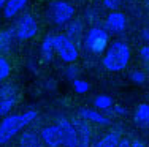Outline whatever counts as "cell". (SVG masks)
Masks as SVG:
<instances>
[{"label":"cell","instance_id":"cell-1","mask_svg":"<svg viewBox=\"0 0 149 147\" xmlns=\"http://www.w3.org/2000/svg\"><path fill=\"white\" fill-rule=\"evenodd\" d=\"M130 57H132V51L130 46L125 41L116 40L113 43H109L108 49L105 51L102 63L108 71L111 73H119L122 70H125L130 63Z\"/></svg>","mask_w":149,"mask_h":147},{"label":"cell","instance_id":"cell-2","mask_svg":"<svg viewBox=\"0 0 149 147\" xmlns=\"http://www.w3.org/2000/svg\"><path fill=\"white\" fill-rule=\"evenodd\" d=\"M37 111L29 109L22 114H10L0 122V146L6 144L8 141H11V138L24 130L26 127H29L32 122L37 119Z\"/></svg>","mask_w":149,"mask_h":147},{"label":"cell","instance_id":"cell-3","mask_svg":"<svg viewBox=\"0 0 149 147\" xmlns=\"http://www.w3.org/2000/svg\"><path fill=\"white\" fill-rule=\"evenodd\" d=\"M109 46V33L102 27H91L84 37V49L94 55H102Z\"/></svg>","mask_w":149,"mask_h":147},{"label":"cell","instance_id":"cell-4","mask_svg":"<svg viewBox=\"0 0 149 147\" xmlns=\"http://www.w3.org/2000/svg\"><path fill=\"white\" fill-rule=\"evenodd\" d=\"M48 16L56 26H65L72 22L74 16V6L67 0H56L49 5Z\"/></svg>","mask_w":149,"mask_h":147},{"label":"cell","instance_id":"cell-5","mask_svg":"<svg viewBox=\"0 0 149 147\" xmlns=\"http://www.w3.org/2000/svg\"><path fill=\"white\" fill-rule=\"evenodd\" d=\"M54 49L56 54L60 57V60L65 62V63L73 65L79 57L78 46L67 35H54Z\"/></svg>","mask_w":149,"mask_h":147},{"label":"cell","instance_id":"cell-6","mask_svg":"<svg viewBox=\"0 0 149 147\" xmlns=\"http://www.w3.org/2000/svg\"><path fill=\"white\" fill-rule=\"evenodd\" d=\"M15 32H16V38L21 41L33 38L38 32V24H37V21H35V17L32 14H29V13L22 14L19 17V21H17L16 27H15Z\"/></svg>","mask_w":149,"mask_h":147},{"label":"cell","instance_id":"cell-7","mask_svg":"<svg viewBox=\"0 0 149 147\" xmlns=\"http://www.w3.org/2000/svg\"><path fill=\"white\" fill-rule=\"evenodd\" d=\"M74 133H76V147H91V138H92V128L89 122L78 117L72 122Z\"/></svg>","mask_w":149,"mask_h":147},{"label":"cell","instance_id":"cell-8","mask_svg":"<svg viewBox=\"0 0 149 147\" xmlns=\"http://www.w3.org/2000/svg\"><path fill=\"white\" fill-rule=\"evenodd\" d=\"M56 125L59 127L62 135V147H76V133L72 125V122L65 117H59Z\"/></svg>","mask_w":149,"mask_h":147},{"label":"cell","instance_id":"cell-9","mask_svg":"<svg viewBox=\"0 0 149 147\" xmlns=\"http://www.w3.org/2000/svg\"><path fill=\"white\" fill-rule=\"evenodd\" d=\"M40 139L45 147H62V135L56 124L45 127L40 133Z\"/></svg>","mask_w":149,"mask_h":147},{"label":"cell","instance_id":"cell-10","mask_svg":"<svg viewBox=\"0 0 149 147\" xmlns=\"http://www.w3.org/2000/svg\"><path fill=\"white\" fill-rule=\"evenodd\" d=\"M127 27V17L120 11H111L106 16V29L111 33H122Z\"/></svg>","mask_w":149,"mask_h":147},{"label":"cell","instance_id":"cell-11","mask_svg":"<svg viewBox=\"0 0 149 147\" xmlns=\"http://www.w3.org/2000/svg\"><path fill=\"white\" fill-rule=\"evenodd\" d=\"M27 2H29V0H8V2H6V5L3 6V10H2L3 17H5V19H8V21L15 19V17L19 14L24 8H26Z\"/></svg>","mask_w":149,"mask_h":147},{"label":"cell","instance_id":"cell-12","mask_svg":"<svg viewBox=\"0 0 149 147\" xmlns=\"http://www.w3.org/2000/svg\"><path fill=\"white\" fill-rule=\"evenodd\" d=\"M79 117L84 119L87 122H94V124H98V125H109L111 120L108 119V115L102 114L100 111L97 109H87V108H83L79 109Z\"/></svg>","mask_w":149,"mask_h":147},{"label":"cell","instance_id":"cell-13","mask_svg":"<svg viewBox=\"0 0 149 147\" xmlns=\"http://www.w3.org/2000/svg\"><path fill=\"white\" fill-rule=\"evenodd\" d=\"M16 32L15 29H5L0 30V55L5 57V54H8L11 51V46L15 43Z\"/></svg>","mask_w":149,"mask_h":147},{"label":"cell","instance_id":"cell-14","mask_svg":"<svg viewBox=\"0 0 149 147\" xmlns=\"http://www.w3.org/2000/svg\"><path fill=\"white\" fill-rule=\"evenodd\" d=\"M120 139H122L120 131H109V133H106L103 138L95 141L91 147H118Z\"/></svg>","mask_w":149,"mask_h":147},{"label":"cell","instance_id":"cell-15","mask_svg":"<svg viewBox=\"0 0 149 147\" xmlns=\"http://www.w3.org/2000/svg\"><path fill=\"white\" fill-rule=\"evenodd\" d=\"M135 124L140 127H149V104L148 103H141L136 106L133 114Z\"/></svg>","mask_w":149,"mask_h":147},{"label":"cell","instance_id":"cell-16","mask_svg":"<svg viewBox=\"0 0 149 147\" xmlns=\"http://www.w3.org/2000/svg\"><path fill=\"white\" fill-rule=\"evenodd\" d=\"M56 54V49H54V35H46L41 41V55L46 62H52Z\"/></svg>","mask_w":149,"mask_h":147},{"label":"cell","instance_id":"cell-17","mask_svg":"<svg viewBox=\"0 0 149 147\" xmlns=\"http://www.w3.org/2000/svg\"><path fill=\"white\" fill-rule=\"evenodd\" d=\"M19 147H45L41 139L32 131H24L19 138Z\"/></svg>","mask_w":149,"mask_h":147},{"label":"cell","instance_id":"cell-18","mask_svg":"<svg viewBox=\"0 0 149 147\" xmlns=\"http://www.w3.org/2000/svg\"><path fill=\"white\" fill-rule=\"evenodd\" d=\"M81 35H83V24H81L79 21H72V22H68V26H67V37H68L74 44L79 43Z\"/></svg>","mask_w":149,"mask_h":147},{"label":"cell","instance_id":"cell-19","mask_svg":"<svg viewBox=\"0 0 149 147\" xmlns=\"http://www.w3.org/2000/svg\"><path fill=\"white\" fill-rule=\"evenodd\" d=\"M94 106L97 111H109L113 109V98L109 95H97L94 98Z\"/></svg>","mask_w":149,"mask_h":147},{"label":"cell","instance_id":"cell-20","mask_svg":"<svg viewBox=\"0 0 149 147\" xmlns=\"http://www.w3.org/2000/svg\"><path fill=\"white\" fill-rule=\"evenodd\" d=\"M17 98H19V97L0 100V117H6V115H10L11 109L16 106V103H17Z\"/></svg>","mask_w":149,"mask_h":147},{"label":"cell","instance_id":"cell-21","mask_svg":"<svg viewBox=\"0 0 149 147\" xmlns=\"http://www.w3.org/2000/svg\"><path fill=\"white\" fill-rule=\"evenodd\" d=\"M19 97V90L13 84H6V86H0V100H6V98H15Z\"/></svg>","mask_w":149,"mask_h":147},{"label":"cell","instance_id":"cell-22","mask_svg":"<svg viewBox=\"0 0 149 147\" xmlns=\"http://www.w3.org/2000/svg\"><path fill=\"white\" fill-rule=\"evenodd\" d=\"M10 75H11V63L8 62L6 57L0 55V82L8 79Z\"/></svg>","mask_w":149,"mask_h":147},{"label":"cell","instance_id":"cell-23","mask_svg":"<svg viewBox=\"0 0 149 147\" xmlns=\"http://www.w3.org/2000/svg\"><path fill=\"white\" fill-rule=\"evenodd\" d=\"M72 84H73V89L76 93H86V92H89V89H91V84L87 81H84V79H79V78L74 79Z\"/></svg>","mask_w":149,"mask_h":147},{"label":"cell","instance_id":"cell-24","mask_svg":"<svg viewBox=\"0 0 149 147\" xmlns=\"http://www.w3.org/2000/svg\"><path fill=\"white\" fill-rule=\"evenodd\" d=\"M130 81L141 86V84H144V81H146V75L143 71H140V70H135V71L130 73Z\"/></svg>","mask_w":149,"mask_h":147},{"label":"cell","instance_id":"cell-25","mask_svg":"<svg viewBox=\"0 0 149 147\" xmlns=\"http://www.w3.org/2000/svg\"><path fill=\"white\" fill-rule=\"evenodd\" d=\"M67 78L70 79V81H74V79H78V75H79V68H78L76 65H70L68 68H67Z\"/></svg>","mask_w":149,"mask_h":147},{"label":"cell","instance_id":"cell-26","mask_svg":"<svg viewBox=\"0 0 149 147\" xmlns=\"http://www.w3.org/2000/svg\"><path fill=\"white\" fill-rule=\"evenodd\" d=\"M105 6L111 11H118V8L120 6V0H103Z\"/></svg>","mask_w":149,"mask_h":147},{"label":"cell","instance_id":"cell-27","mask_svg":"<svg viewBox=\"0 0 149 147\" xmlns=\"http://www.w3.org/2000/svg\"><path fill=\"white\" fill-rule=\"evenodd\" d=\"M140 57L149 63V44H146V46H143L140 49Z\"/></svg>","mask_w":149,"mask_h":147},{"label":"cell","instance_id":"cell-28","mask_svg":"<svg viewBox=\"0 0 149 147\" xmlns=\"http://www.w3.org/2000/svg\"><path fill=\"white\" fill-rule=\"evenodd\" d=\"M113 111L119 115H125L127 114V109L122 106V104H113Z\"/></svg>","mask_w":149,"mask_h":147},{"label":"cell","instance_id":"cell-29","mask_svg":"<svg viewBox=\"0 0 149 147\" xmlns=\"http://www.w3.org/2000/svg\"><path fill=\"white\" fill-rule=\"evenodd\" d=\"M130 147H148V146L143 141H140V139H135V141L130 142Z\"/></svg>","mask_w":149,"mask_h":147},{"label":"cell","instance_id":"cell-30","mask_svg":"<svg viewBox=\"0 0 149 147\" xmlns=\"http://www.w3.org/2000/svg\"><path fill=\"white\" fill-rule=\"evenodd\" d=\"M130 142H132V141H129L127 138H122V139L119 141L118 147H130Z\"/></svg>","mask_w":149,"mask_h":147},{"label":"cell","instance_id":"cell-31","mask_svg":"<svg viewBox=\"0 0 149 147\" xmlns=\"http://www.w3.org/2000/svg\"><path fill=\"white\" fill-rule=\"evenodd\" d=\"M141 37H143V40L149 43V29H143L141 30Z\"/></svg>","mask_w":149,"mask_h":147},{"label":"cell","instance_id":"cell-32","mask_svg":"<svg viewBox=\"0 0 149 147\" xmlns=\"http://www.w3.org/2000/svg\"><path fill=\"white\" fill-rule=\"evenodd\" d=\"M6 2H8V0H0V10H3V6L6 5Z\"/></svg>","mask_w":149,"mask_h":147},{"label":"cell","instance_id":"cell-33","mask_svg":"<svg viewBox=\"0 0 149 147\" xmlns=\"http://www.w3.org/2000/svg\"><path fill=\"white\" fill-rule=\"evenodd\" d=\"M146 6H148V10H149V0H146Z\"/></svg>","mask_w":149,"mask_h":147},{"label":"cell","instance_id":"cell-34","mask_svg":"<svg viewBox=\"0 0 149 147\" xmlns=\"http://www.w3.org/2000/svg\"><path fill=\"white\" fill-rule=\"evenodd\" d=\"M94 2H100V0H94Z\"/></svg>","mask_w":149,"mask_h":147}]
</instances>
